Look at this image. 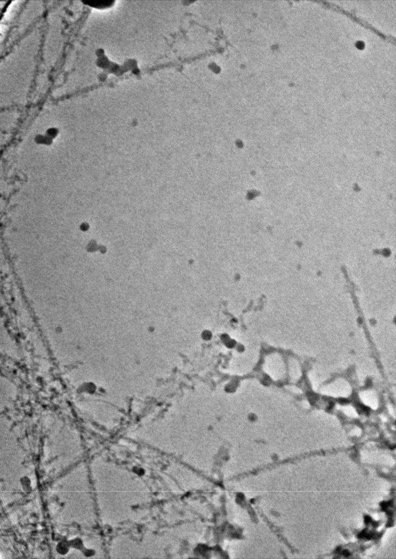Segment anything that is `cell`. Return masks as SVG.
Listing matches in <instances>:
<instances>
[{
    "mask_svg": "<svg viewBox=\"0 0 396 559\" xmlns=\"http://www.w3.org/2000/svg\"><path fill=\"white\" fill-rule=\"evenodd\" d=\"M315 2L318 3L319 4H321L322 5H324L325 6V7H326V8L332 9H333L335 11H336L337 12H341V13H342L343 14H344L346 16H348V17H350L352 20L360 24V25L363 26L364 27L367 28V29H369L371 30H372L373 32H374L377 35L380 36V37L382 38V39L386 40H388L389 41H390V42H392V43H394V42H395V38H394L393 36H387V35H386L385 34H383L382 33L380 32L379 30H377L376 28L373 27L372 25H371V24H370L368 22H365V21L361 19V18L358 17L356 15L351 13V12H350L348 11H346L345 10H344V9H342V8L340 7V6H339L337 5H335V4H334L333 3H330V2H327L316 1Z\"/></svg>",
    "mask_w": 396,
    "mask_h": 559,
    "instance_id": "obj_1",
    "label": "cell"
},
{
    "mask_svg": "<svg viewBox=\"0 0 396 559\" xmlns=\"http://www.w3.org/2000/svg\"><path fill=\"white\" fill-rule=\"evenodd\" d=\"M85 5L97 9H105L111 8L115 3L113 0H87L82 2Z\"/></svg>",
    "mask_w": 396,
    "mask_h": 559,
    "instance_id": "obj_2",
    "label": "cell"
}]
</instances>
